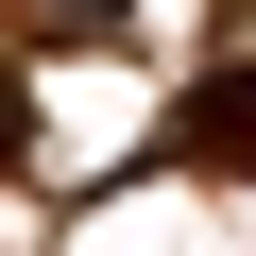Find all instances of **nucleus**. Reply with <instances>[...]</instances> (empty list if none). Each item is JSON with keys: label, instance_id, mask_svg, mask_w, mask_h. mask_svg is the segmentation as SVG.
<instances>
[{"label": "nucleus", "instance_id": "f03ea898", "mask_svg": "<svg viewBox=\"0 0 256 256\" xmlns=\"http://www.w3.org/2000/svg\"><path fill=\"white\" fill-rule=\"evenodd\" d=\"M0 171H18V68H0Z\"/></svg>", "mask_w": 256, "mask_h": 256}, {"label": "nucleus", "instance_id": "f257e3e1", "mask_svg": "<svg viewBox=\"0 0 256 256\" xmlns=\"http://www.w3.org/2000/svg\"><path fill=\"white\" fill-rule=\"evenodd\" d=\"M171 154H188V171H256V68H205V86L171 102Z\"/></svg>", "mask_w": 256, "mask_h": 256}]
</instances>
